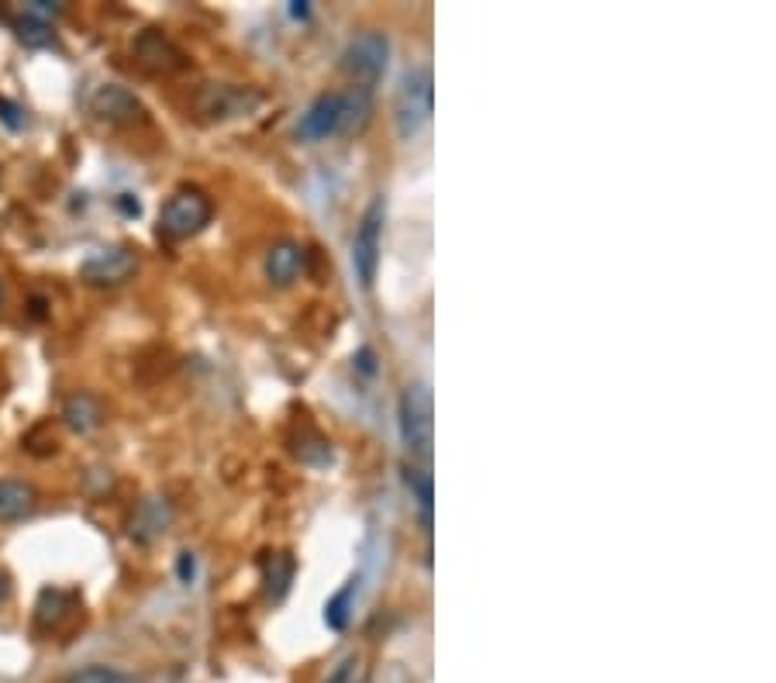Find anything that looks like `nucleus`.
<instances>
[{"mask_svg":"<svg viewBox=\"0 0 776 683\" xmlns=\"http://www.w3.org/2000/svg\"><path fill=\"white\" fill-rule=\"evenodd\" d=\"M294 583V559L287 553H273L266 559V594L270 601H284Z\"/></svg>","mask_w":776,"mask_h":683,"instance_id":"nucleus-15","label":"nucleus"},{"mask_svg":"<svg viewBox=\"0 0 776 683\" xmlns=\"http://www.w3.org/2000/svg\"><path fill=\"white\" fill-rule=\"evenodd\" d=\"M138 270V255L128 246H107L90 252L80 263V280L93 287H117Z\"/></svg>","mask_w":776,"mask_h":683,"instance_id":"nucleus-7","label":"nucleus"},{"mask_svg":"<svg viewBox=\"0 0 776 683\" xmlns=\"http://www.w3.org/2000/svg\"><path fill=\"white\" fill-rule=\"evenodd\" d=\"M397 418H401V439L411 459L429 463L432 456V394L425 384H411L401 394L397 405Z\"/></svg>","mask_w":776,"mask_h":683,"instance_id":"nucleus-4","label":"nucleus"},{"mask_svg":"<svg viewBox=\"0 0 776 683\" xmlns=\"http://www.w3.org/2000/svg\"><path fill=\"white\" fill-rule=\"evenodd\" d=\"M38 508V493L25 480H0V522H21Z\"/></svg>","mask_w":776,"mask_h":683,"instance_id":"nucleus-14","label":"nucleus"},{"mask_svg":"<svg viewBox=\"0 0 776 683\" xmlns=\"http://www.w3.org/2000/svg\"><path fill=\"white\" fill-rule=\"evenodd\" d=\"M324 683H366V667H363V656H345L342 663L332 670V676H328Z\"/></svg>","mask_w":776,"mask_h":683,"instance_id":"nucleus-21","label":"nucleus"},{"mask_svg":"<svg viewBox=\"0 0 776 683\" xmlns=\"http://www.w3.org/2000/svg\"><path fill=\"white\" fill-rule=\"evenodd\" d=\"M352 594H356V580H349L342 591L324 604V625L332 631H342L352 615Z\"/></svg>","mask_w":776,"mask_h":683,"instance_id":"nucleus-18","label":"nucleus"},{"mask_svg":"<svg viewBox=\"0 0 776 683\" xmlns=\"http://www.w3.org/2000/svg\"><path fill=\"white\" fill-rule=\"evenodd\" d=\"M304 246L297 242H276L270 252H266V276L273 287H290L294 280L304 273Z\"/></svg>","mask_w":776,"mask_h":683,"instance_id":"nucleus-12","label":"nucleus"},{"mask_svg":"<svg viewBox=\"0 0 776 683\" xmlns=\"http://www.w3.org/2000/svg\"><path fill=\"white\" fill-rule=\"evenodd\" d=\"M210 215H215V207H210L207 194L197 186H183L159 207V235L170 242L194 239L197 231L210 225Z\"/></svg>","mask_w":776,"mask_h":683,"instance_id":"nucleus-2","label":"nucleus"},{"mask_svg":"<svg viewBox=\"0 0 776 683\" xmlns=\"http://www.w3.org/2000/svg\"><path fill=\"white\" fill-rule=\"evenodd\" d=\"M373 93L366 87H349L339 93H321V98L300 114L297 138L300 143H324L335 135H356L369 125Z\"/></svg>","mask_w":776,"mask_h":683,"instance_id":"nucleus-1","label":"nucleus"},{"mask_svg":"<svg viewBox=\"0 0 776 683\" xmlns=\"http://www.w3.org/2000/svg\"><path fill=\"white\" fill-rule=\"evenodd\" d=\"M290 14H294V18H308V4H294Z\"/></svg>","mask_w":776,"mask_h":683,"instance_id":"nucleus-26","label":"nucleus"},{"mask_svg":"<svg viewBox=\"0 0 776 683\" xmlns=\"http://www.w3.org/2000/svg\"><path fill=\"white\" fill-rule=\"evenodd\" d=\"M404 480L414 493V501L421 508V525H425V532H432V474L425 466H408L404 469Z\"/></svg>","mask_w":776,"mask_h":683,"instance_id":"nucleus-16","label":"nucleus"},{"mask_svg":"<svg viewBox=\"0 0 776 683\" xmlns=\"http://www.w3.org/2000/svg\"><path fill=\"white\" fill-rule=\"evenodd\" d=\"M62 421H66V429H73L77 435H87L104 421V408L93 394H83V390L69 394L62 405Z\"/></svg>","mask_w":776,"mask_h":683,"instance_id":"nucleus-13","label":"nucleus"},{"mask_svg":"<svg viewBox=\"0 0 776 683\" xmlns=\"http://www.w3.org/2000/svg\"><path fill=\"white\" fill-rule=\"evenodd\" d=\"M170 522H173V511H170L167 498H146L132 514L128 535L135 542H142V546H149V542H156L162 532L170 528Z\"/></svg>","mask_w":776,"mask_h":683,"instance_id":"nucleus-10","label":"nucleus"},{"mask_svg":"<svg viewBox=\"0 0 776 683\" xmlns=\"http://www.w3.org/2000/svg\"><path fill=\"white\" fill-rule=\"evenodd\" d=\"M14 32H18L21 42L28 45V49H45V45L56 42L53 25H45V21H35V18H25V14L14 21Z\"/></svg>","mask_w":776,"mask_h":683,"instance_id":"nucleus-19","label":"nucleus"},{"mask_svg":"<svg viewBox=\"0 0 776 683\" xmlns=\"http://www.w3.org/2000/svg\"><path fill=\"white\" fill-rule=\"evenodd\" d=\"M0 122H4L11 132H21V128H25V111H21L14 101L0 98Z\"/></svg>","mask_w":776,"mask_h":683,"instance_id":"nucleus-22","label":"nucleus"},{"mask_svg":"<svg viewBox=\"0 0 776 683\" xmlns=\"http://www.w3.org/2000/svg\"><path fill=\"white\" fill-rule=\"evenodd\" d=\"M259 104V93L239 90V87H204L197 93V111L207 117H239Z\"/></svg>","mask_w":776,"mask_h":683,"instance_id":"nucleus-9","label":"nucleus"},{"mask_svg":"<svg viewBox=\"0 0 776 683\" xmlns=\"http://www.w3.org/2000/svg\"><path fill=\"white\" fill-rule=\"evenodd\" d=\"M135 56L146 69H156V73H170V69H180L183 66V56L176 45L159 35V32H142L135 38Z\"/></svg>","mask_w":776,"mask_h":683,"instance_id":"nucleus-11","label":"nucleus"},{"mask_svg":"<svg viewBox=\"0 0 776 683\" xmlns=\"http://www.w3.org/2000/svg\"><path fill=\"white\" fill-rule=\"evenodd\" d=\"M90 111L107 125H135V122H142V114H146L142 101H138L135 93L122 83L98 87V93L90 98Z\"/></svg>","mask_w":776,"mask_h":683,"instance_id":"nucleus-8","label":"nucleus"},{"mask_svg":"<svg viewBox=\"0 0 776 683\" xmlns=\"http://www.w3.org/2000/svg\"><path fill=\"white\" fill-rule=\"evenodd\" d=\"M69 601H73L69 594L53 591V587H45L42 597H38V604H35V622H38V628H56V625L62 622V615H66Z\"/></svg>","mask_w":776,"mask_h":683,"instance_id":"nucleus-17","label":"nucleus"},{"mask_svg":"<svg viewBox=\"0 0 776 683\" xmlns=\"http://www.w3.org/2000/svg\"><path fill=\"white\" fill-rule=\"evenodd\" d=\"M117 204H122L125 215H138V201H128V194H125V197H117Z\"/></svg>","mask_w":776,"mask_h":683,"instance_id":"nucleus-24","label":"nucleus"},{"mask_svg":"<svg viewBox=\"0 0 776 683\" xmlns=\"http://www.w3.org/2000/svg\"><path fill=\"white\" fill-rule=\"evenodd\" d=\"M66 683H142V680L114 667H87V670H77L73 676H66Z\"/></svg>","mask_w":776,"mask_h":683,"instance_id":"nucleus-20","label":"nucleus"},{"mask_svg":"<svg viewBox=\"0 0 776 683\" xmlns=\"http://www.w3.org/2000/svg\"><path fill=\"white\" fill-rule=\"evenodd\" d=\"M8 594H11V580H8L4 573H0V604L8 601Z\"/></svg>","mask_w":776,"mask_h":683,"instance_id":"nucleus-25","label":"nucleus"},{"mask_svg":"<svg viewBox=\"0 0 776 683\" xmlns=\"http://www.w3.org/2000/svg\"><path fill=\"white\" fill-rule=\"evenodd\" d=\"M387 62H390V38L380 29L360 32L342 53V69L356 80V87H366V90L387 73Z\"/></svg>","mask_w":776,"mask_h":683,"instance_id":"nucleus-5","label":"nucleus"},{"mask_svg":"<svg viewBox=\"0 0 776 683\" xmlns=\"http://www.w3.org/2000/svg\"><path fill=\"white\" fill-rule=\"evenodd\" d=\"M384 221H387L384 197H373L369 207L363 210L356 239H352V270H356L363 291H373L376 284V266H380V249H384Z\"/></svg>","mask_w":776,"mask_h":683,"instance_id":"nucleus-6","label":"nucleus"},{"mask_svg":"<svg viewBox=\"0 0 776 683\" xmlns=\"http://www.w3.org/2000/svg\"><path fill=\"white\" fill-rule=\"evenodd\" d=\"M176 573H180V580H183V583H191V580H194L197 567H194V556H191V553H180V562H176Z\"/></svg>","mask_w":776,"mask_h":683,"instance_id":"nucleus-23","label":"nucleus"},{"mask_svg":"<svg viewBox=\"0 0 776 683\" xmlns=\"http://www.w3.org/2000/svg\"><path fill=\"white\" fill-rule=\"evenodd\" d=\"M432 73L429 69H408L401 77L393 98V128L401 138H414L421 128L432 122Z\"/></svg>","mask_w":776,"mask_h":683,"instance_id":"nucleus-3","label":"nucleus"}]
</instances>
